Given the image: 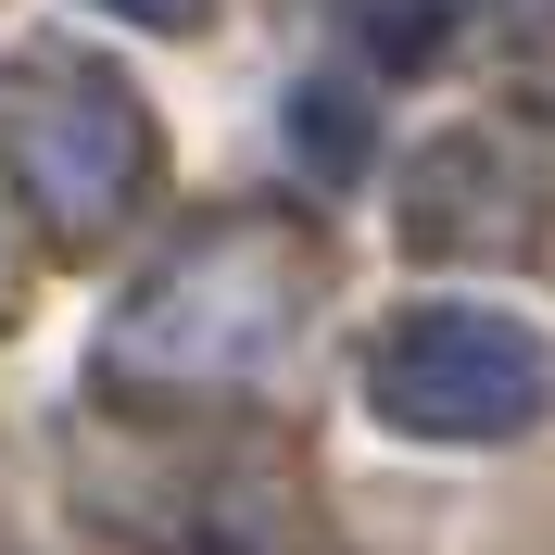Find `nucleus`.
Segmentation results:
<instances>
[{
    "label": "nucleus",
    "mask_w": 555,
    "mask_h": 555,
    "mask_svg": "<svg viewBox=\"0 0 555 555\" xmlns=\"http://www.w3.org/2000/svg\"><path fill=\"white\" fill-rule=\"evenodd\" d=\"M304 304V228H278V215H228L203 241L177 253V266L139 278V304L102 328V366L139 391H215V379H253L278 353Z\"/></svg>",
    "instance_id": "obj_1"
},
{
    "label": "nucleus",
    "mask_w": 555,
    "mask_h": 555,
    "mask_svg": "<svg viewBox=\"0 0 555 555\" xmlns=\"http://www.w3.org/2000/svg\"><path fill=\"white\" fill-rule=\"evenodd\" d=\"M114 13H127V26H190L203 0H114Z\"/></svg>",
    "instance_id": "obj_5"
},
{
    "label": "nucleus",
    "mask_w": 555,
    "mask_h": 555,
    "mask_svg": "<svg viewBox=\"0 0 555 555\" xmlns=\"http://www.w3.org/2000/svg\"><path fill=\"white\" fill-rule=\"evenodd\" d=\"M0 152H13L26 203L51 215V228H114V215L139 203V177H152V127H139V102L114 76H51V89H26L13 127H0Z\"/></svg>",
    "instance_id": "obj_3"
},
{
    "label": "nucleus",
    "mask_w": 555,
    "mask_h": 555,
    "mask_svg": "<svg viewBox=\"0 0 555 555\" xmlns=\"http://www.w3.org/2000/svg\"><path fill=\"white\" fill-rule=\"evenodd\" d=\"M291 152H315V177H353L366 127H353V102H341V89H304V102H291Z\"/></svg>",
    "instance_id": "obj_4"
},
{
    "label": "nucleus",
    "mask_w": 555,
    "mask_h": 555,
    "mask_svg": "<svg viewBox=\"0 0 555 555\" xmlns=\"http://www.w3.org/2000/svg\"><path fill=\"white\" fill-rule=\"evenodd\" d=\"M366 404L404 442H518L555 416V341L492 304H416L366 341Z\"/></svg>",
    "instance_id": "obj_2"
}]
</instances>
